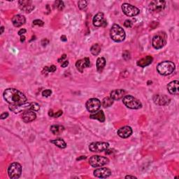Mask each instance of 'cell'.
I'll return each instance as SVG.
<instances>
[{
	"label": "cell",
	"mask_w": 179,
	"mask_h": 179,
	"mask_svg": "<svg viewBox=\"0 0 179 179\" xmlns=\"http://www.w3.org/2000/svg\"><path fill=\"white\" fill-rule=\"evenodd\" d=\"M3 97L6 102L10 104L11 105L23 104L28 100L25 95L15 88H8L4 90Z\"/></svg>",
	"instance_id": "cell-1"
},
{
	"label": "cell",
	"mask_w": 179,
	"mask_h": 179,
	"mask_svg": "<svg viewBox=\"0 0 179 179\" xmlns=\"http://www.w3.org/2000/svg\"><path fill=\"white\" fill-rule=\"evenodd\" d=\"M9 109L11 111L15 113L20 112H25L27 111H38L40 109L39 104L36 102H28L23 103L16 105H10Z\"/></svg>",
	"instance_id": "cell-2"
},
{
	"label": "cell",
	"mask_w": 179,
	"mask_h": 179,
	"mask_svg": "<svg viewBox=\"0 0 179 179\" xmlns=\"http://www.w3.org/2000/svg\"><path fill=\"white\" fill-rule=\"evenodd\" d=\"M110 37L115 42H122L125 38V32L121 26L114 24L110 30Z\"/></svg>",
	"instance_id": "cell-3"
},
{
	"label": "cell",
	"mask_w": 179,
	"mask_h": 179,
	"mask_svg": "<svg viewBox=\"0 0 179 179\" xmlns=\"http://www.w3.org/2000/svg\"><path fill=\"white\" fill-rule=\"evenodd\" d=\"M176 66L174 62L171 61H164L160 63L157 67V71L160 75L167 76L173 73Z\"/></svg>",
	"instance_id": "cell-4"
},
{
	"label": "cell",
	"mask_w": 179,
	"mask_h": 179,
	"mask_svg": "<svg viewBox=\"0 0 179 179\" xmlns=\"http://www.w3.org/2000/svg\"><path fill=\"white\" fill-rule=\"evenodd\" d=\"M123 104L130 109H139L142 107V104L139 99L132 95H126L123 97Z\"/></svg>",
	"instance_id": "cell-5"
},
{
	"label": "cell",
	"mask_w": 179,
	"mask_h": 179,
	"mask_svg": "<svg viewBox=\"0 0 179 179\" xmlns=\"http://www.w3.org/2000/svg\"><path fill=\"white\" fill-rule=\"evenodd\" d=\"M22 174V166L18 162H13L8 168V175L11 179L20 178Z\"/></svg>",
	"instance_id": "cell-6"
},
{
	"label": "cell",
	"mask_w": 179,
	"mask_h": 179,
	"mask_svg": "<svg viewBox=\"0 0 179 179\" xmlns=\"http://www.w3.org/2000/svg\"><path fill=\"white\" fill-rule=\"evenodd\" d=\"M167 43V35L164 32L158 33L155 35L152 41V44L154 48L160 49L164 46Z\"/></svg>",
	"instance_id": "cell-7"
},
{
	"label": "cell",
	"mask_w": 179,
	"mask_h": 179,
	"mask_svg": "<svg viewBox=\"0 0 179 179\" xmlns=\"http://www.w3.org/2000/svg\"><path fill=\"white\" fill-rule=\"evenodd\" d=\"M109 162L107 157L99 155H93L90 158L89 164L93 167H100Z\"/></svg>",
	"instance_id": "cell-8"
},
{
	"label": "cell",
	"mask_w": 179,
	"mask_h": 179,
	"mask_svg": "<svg viewBox=\"0 0 179 179\" xmlns=\"http://www.w3.org/2000/svg\"><path fill=\"white\" fill-rule=\"evenodd\" d=\"M122 10H123L124 14L129 17L136 16V15H137L140 13L139 8L132 5V4L128 3L123 4V5H122Z\"/></svg>",
	"instance_id": "cell-9"
},
{
	"label": "cell",
	"mask_w": 179,
	"mask_h": 179,
	"mask_svg": "<svg viewBox=\"0 0 179 179\" xmlns=\"http://www.w3.org/2000/svg\"><path fill=\"white\" fill-rule=\"evenodd\" d=\"M86 108L90 113H95L98 111L101 107V102L98 99L91 98L88 99L86 102Z\"/></svg>",
	"instance_id": "cell-10"
},
{
	"label": "cell",
	"mask_w": 179,
	"mask_h": 179,
	"mask_svg": "<svg viewBox=\"0 0 179 179\" xmlns=\"http://www.w3.org/2000/svg\"><path fill=\"white\" fill-rule=\"evenodd\" d=\"M166 6V2L162 1V0H155V1H152L149 4V9L152 12H161L165 8Z\"/></svg>",
	"instance_id": "cell-11"
},
{
	"label": "cell",
	"mask_w": 179,
	"mask_h": 179,
	"mask_svg": "<svg viewBox=\"0 0 179 179\" xmlns=\"http://www.w3.org/2000/svg\"><path fill=\"white\" fill-rule=\"evenodd\" d=\"M108 146L109 144L106 142H94L90 145L89 149L90 151L94 153H100L107 150Z\"/></svg>",
	"instance_id": "cell-12"
},
{
	"label": "cell",
	"mask_w": 179,
	"mask_h": 179,
	"mask_svg": "<svg viewBox=\"0 0 179 179\" xmlns=\"http://www.w3.org/2000/svg\"><path fill=\"white\" fill-rule=\"evenodd\" d=\"M154 103L157 105L159 106H165L169 104L170 99L169 97H168L166 95H162V94H155L153 97Z\"/></svg>",
	"instance_id": "cell-13"
},
{
	"label": "cell",
	"mask_w": 179,
	"mask_h": 179,
	"mask_svg": "<svg viewBox=\"0 0 179 179\" xmlns=\"http://www.w3.org/2000/svg\"><path fill=\"white\" fill-rule=\"evenodd\" d=\"M92 22L95 27H105L107 25L106 20L104 19V13L101 12L97 13L92 20Z\"/></svg>",
	"instance_id": "cell-14"
},
{
	"label": "cell",
	"mask_w": 179,
	"mask_h": 179,
	"mask_svg": "<svg viewBox=\"0 0 179 179\" xmlns=\"http://www.w3.org/2000/svg\"><path fill=\"white\" fill-rule=\"evenodd\" d=\"M111 174V171L106 167L97 169L94 171V176L97 178H106L109 177Z\"/></svg>",
	"instance_id": "cell-15"
},
{
	"label": "cell",
	"mask_w": 179,
	"mask_h": 179,
	"mask_svg": "<svg viewBox=\"0 0 179 179\" xmlns=\"http://www.w3.org/2000/svg\"><path fill=\"white\" fill-rule=\"evenodd\" d=\"M90 60L89 58H85L81 60H79L76 63V69L78 71H80L81 73H83V69L85 68H88L90 67Z\"/></svg>",
	"instance_id": "cell-16"
},
{
	"label": "cell",
	"mask_w": 179,
	"mask_h": 179,
	"mask_svg": "<svg viewBox=\"0 0 179 179\" xmlns=\"http://www.w3.org/2000/svg\"><path fill=\"white\" fill-rule=\"evenodd\" d=\"M20 8L27 13H30L35 9V6L31 1H19L18 2Z\"/></svg>",
	"instance_id": "cell-17"
},
{
	"label": "cell",
	"mask_w": 179,
	"mask_h": 179,
	"mask_svg": "<svg viewBox=\"0 0 179 179\" xmlns=\"http://www.w3.org/2000/svg\"><path fill=\"white\" fill-rule=\"evenodd\" d=\"M21 118L25 123H30L35 121L37 118V115L34 112V111H27L22 113Z\"/></svg>",
	"instance_id": "cell-18"
},
{
	"label": "cell",
	"mask_w": 179,
	"mask_h": 179,
	"mask_svg": "<svg viewBox=\"0 0 179 179\" xmlns=\"http://www.w3.org/2000/svg\"><path fill=\"white\" fill-rule=\"evenodd\" d=\"M132 134V129L129 126H124L123 128H120L118 131V134L120 137L123 138V139H126L130 137Z\"/></svg>",
	"instance_id": "cell-19"
},
{
	"label": "cell",
	"mask_w": 179,
	"mask_h": 179,
	"mask_svg": "<svg viewBox=\"0 0 179 179\" xmlns=\"http://www.w3.org/2000/svg\"><path fill=\"white\" fill-rule=\"evenodd\" d=\"M167 90L171 94H178L179 93V82L174 81L169 83L167 85Z\"/></svg>",
	"instance_id": "cell-20"
},
{
	"label": "cell",
	"mask_w": 179,
	"mask_h": 179,
	"mask_svg": "<svg viewBox=\"0 0 179 179\" xmlns=\"http://www.w3.org/2000/svg\"><path fill=\"white\" fill-rule=\"evenodd\" d=\"M25 18L24 15H15L12 18L13 25L16 28H20V27L23 25L25 23Z\"/></svg>",
	"instance_id": "cell-21"
},
{
	"label": "cell",
	"mask_w": 179,
	"mask_h": 179,
	"mask_svg": "<svg viewBox=\"0 0 179 179\" xmlns=\"http://www.w3.org/2000/svg\"><path fill=\"white\" fill-rule=\"evenodd\" d=\"M125 91L123 89L114 90L111 92L110 97L113 100H120L122 98H123L125 95Z\"/></svg>",
	"instance_id": "cell-22"
},
{
	"label": "cell",
	"mask_w": 179,
	"mask_h": 179,
	"mask_svg": "<svg viewBox=\"0 0 179 179\" xmlns=\"http://www.w3.org/2000/svg\"><path fill=\"white\" fill-rule=\"evenodd\" d=\"M153 57L148 55V56L145 57V58H144L141 59V60H139L137 62V64L139 67H146L147 66H148V65H150L151 63L153 62Z\"/></svg>",
	"instance_id": "cell-23"
},
{
	"label": "cell",
	"mask_w": 179,
	"mask_h": 179,
	"mask_svg": "<svg viewBox=\"0 0 179 179\" xmlns=\"http://www.w3.org/2000/svg\"><path fill=\"white\" fill-rule=\"evenodd\" d=\"M90 118L91 119H94L97 120V121H100L102 123V122L105 121V115H104V113L103 111H99L95 112L93 114L90 115Z\"/></svg>",
	"instance_id": "cell-24"
},
{
	"label": "cell",
	"mask_w": 179,
	"mask_h": 179,
	"mask_svg": "<svg viewBox=\"0 0 179 179\" xmlns=\"http://www.w3.org/2000/svg\"><path fill=\"white\" fill-rule=\"evenodd\" d=\"M106 65V60L104 58H99L97 60V69L98 72H101Z\"/></svg>",
	"instance_id": "cell-25"
},
{
	"label": "cell",
	"mask_w": 179,
	"mask_h": 179,
	"mask_svg": "<svg viewBox=\"0 0 179 179\" xmlns=\"http://www.w3.org/2000/svg\"><path fill=\"white\" fill-rule=\"evenodd\" d=\"M65 128L62 125H52L51 127V132L55 135H59L63 132Z\"/></svg>",
	"instance_id": "cell-26"
},
{
	"label": "cell",
	"mask_w": 179,
	"mask_h": 179,
	"mask_svg": "<svg viewBox=\"0 0 179 179\" xmlns=\"http://www.w3.org/2000/svg\"><path fill=\"white\" fill-rule=\"evenodd\" d=\"M51 143L55 145L56 146H58V148H65L67 147L66 142H65L62 139H57L52 140V141H51Z\"/></svg>",
	"instance_id": "cell-27"
},
{
	"label": "cell",
	"mask_w": 179,
	"mask_h": 179,
	"mask_svg": "<svg viewBox=\"0 0 179 179\" xmlns=\"http://www.w3.org/2000/svg\"><path fill=\"white\" fill-rule=\"evenodd\" d=\"M101 48L100 45L99 44H95L91 47V48H90V52H91L92 55L96 56L99 55V53L101 52Z\"/></svg>",
	"instance_id": "cell-28"
},
{
	"label": "cell",
	"mask_w": 179,
	"mask_h": 179,
	"mask_svg": "<svg viewBox=\"0 0 179 179\" xmlns=\"http://www.w3.org/2000/svg\"><path fill=\"white\" fill-rule=\"evenodd\" d=\"M113 104V99H112L111 97H105L102 100V106L104 108H108L110 107L111 106H112Z\"/></svg>",
	"instance_id": "cell-29"
},
{
	"label": "cell",
	"mask_w": 179,
	"mask_h": 179,
	"mask_svg": "<svg viewBox=\"0 0 179 179\" xmlns=\"http://www.w3.org/2000/svg\"><path fill=\"white\" fill-rule=\"evenodd\" d=\"M88 4V2L85 1V0H81V1H78V7L81 10H85L86 8H87Z\"/></svg>",
	"instance_id": "cell-30"
},
{
	"label": "cell",
	"mask_w": 179,
	"mask_h": 179,
	"mask_svg": "<svg viewBox=\"0 0 179 179\" xmlns=\"http://www.w3.org/2000/svg\"><path fill=\"white\" fill-rule=\"evenodd\" d=\"M55 7L60 11L63 10V8H65V4L62 1H56L55 2Z\"/></svg>",
	"instance_id": "cell-31"
},
{
	"label": "cell",
	"mask_w": 179,
	"mask_h": 179,
	"mask_svg": "<svg viewBox=\"0 0 179 179\" xmlns=\"http://www.w3.org/2000/svg\"><path fill=\"white\" fill-rule=\"evenodd\" d=\"M56 69L57 68L55 65H52L51 67H46L44 68V70L46 71V72H55Z\"/></svg>",
	"instance_id": "cell-32"
},
{
	"label": "cell",
	"mask_w": 179,
	"mask_h": 179,
	"mask_svg": "<svg viewBox=\"0 0 179 179\" xmlns=\"http://www.w3.org/2000/svg\"><path fill=\"white\" fill-rule=\"evenodd\" d=\"M33 25H34L42 27V26H44V21H42V20H35L33 21Z\"/></svg>",
	"instance_id": "cell-33"
},
{
	"label": "cell",
	"mask_w": 179,
	"mask_h": 179,
	"mask_svg": "<svg viewBox=\"0 0 179 179\" xmlns=\"http://www.w3.org/2000/svg\"><path fill=\"white\" fill-rule=\"evenodd\" d=\"M51 94H52L51 90H49V89L45 90H44V91L42 92V95L44 97H48L51 96Z\"/></svg>",
	"instance_id": "cell-34"
},
{
	"label": "cell",
	"mask_w": 179,
	"mask_h": 179,
	"mask_svg": "<svg viewBox=\"0 0 179 179\" xmlns=\"http://www.w3.org/2000/svg\"><path fill=\"white\" fill-rule=\"evenodd\" d=\"M124 25L126 27V28H131L132 25V22L130 20H126L124 22Z\"/></svg>",
	"instance_id": "cell-35"
},
{
	"label": "cell",
	"mask_w": 179,
	"mask_h": 179,
	"mask_svg": "<svg viewBox=\"0 0 179 179\" xmlns=\"http://www.w3.org/2000/svg\"><path fill=\"white\" fill-rule=\"evenodd\" d=\"M130 53H129L128 51H124L123 54V58L125 59V60H128V59L130 58Z\"/></svg>",
	"instance_id": "cell-36"
},
{
	"label": "cell",
	"mask_w": 179,
	"mask_h": 179,
	"mask_svg": "<svg viewBox=\"0 0 179 179\" xmlns=\"http://www.w3.org/2000/svg\"><path fill=\"white\" fill-rule=\"evenodd\" d=\"M62 113H63L62 111L60 110V111H58V112H56V113H54V116H53V117H55V118H58V117L61 116V115H62Z\"/></svg>",
	"instance_id": "cell-37"
},
{
	"label": "cell",
	"mask_w": 179,
	"mask_h": 179,
	"mask_svg": "<svg viewBox=\"0 0 179 179\" xmlns=\"http://www.w3.org/2000/svg\"><path fill=\"white\" fill-rule=\"evenodd\" d=\"M8 116V113L5 112V113H3L1 115H0V118H1L2 120H4V119L6 118H7Z\"/></svg>",
	"instance_id": "cell-38"
},
{
	"label": "cell",
	"mask_w": 179,
	"mask_h": 179,
	"mask_svg": "<svg viewBox=\"0 0 179 179\" xmlns=\"http://www.w3.org/2000/svg\"><path fill=\"white\" fill-rule=\"evenodd\" d=\"M26 29H20V30L18 31V35H20V37H21V36H22L24 35V34H25L26 33Z\"/></svg>",
	"instance_id": "cell-39"
},
{
	"label": "cell",
	"mask_w": 179,
	"mask_h": 179,
	"mask_svg": "<svg viewBox=\"0 0 179 179\" xmlns=\"http://www.w3.org/2000/svg\"><path fill=\"white\" fill-rule=\"evenodd\" d=\"M49 43V41L47 39V38H44V39H43L42 40V41H41V44L43 45V46H46V45L48 44Z\"/></svg>",
	"instance_id": "cell-40"
},
{
	"label": "cell",
	"mask_w": 179,
	"mask_h": 179,
	"mask_svg": "<svg viewBox=\"0 0 179 179\" xmlns=\"http://www.w3.org/2000/svg\"><path fill=\"white\" fill-rule=\"evenodd\" d=\"M66 58H67V55H66V54H64V55H62V57H61L60 58H59V59H58V62H62V61L64 60Z\"/></svg>",
	"instance_id": "cell-41"
},
{
	"label": "cell",
	"mask_w": 179,
	"mask_h": 179,
	"mask_svg": "<svg viewBox=\"0 0 179 179\" xmlns=\"http://www.w3.org/2000/svg\"><path fill=\"white\" fill-rule=\"evenodd\" d=\"M68 65H69V62H68V60H66L62 63L61 66H62V67H63V68H65L68 66Z\"/></svg>",
	"instance_id": "cell-42"
},
{
	"label": "cell",
	"mask_w": 179,
	"mask_h": 179,
	"mask_svg": "<svg viewBox=\"0 0 179 179\" xmlns=\"http://www.w3.org/2000/svg\"><path fill=\"white\" fill-rule=\"evenodd\" d=\"M60 38H61V40L62 41H67V37H66V36H65V35L61 36Z\"/></svg>",
	"instance_id": "cell-43"
},
{
	"label": "cell",
	"mask_w": 179,
	"mask_h": 179,
	"mask_svg": "<svg viewBox=\"0 0 179 179\" xmlns=\"http://www.w3.org/2000/svg\"><path fill=\"white\" fill-rule=\"evenodd\" d=\"M48 115L50 117H53L54 116V113H53V110L52 109H51L49 111V112H48Z\"/></svg>",
	"instance_id": "cell-44"
},
{
	"label": "cell",
	"mask_w": 179,
	"mask_h": 179,
	"mask_svg": "<svg viewBox=\"0 0 179 179\" xmlns=\"http://www.w3.org/2000/svg\"><path fill=\"white\" fill-rule=\"evenodd\" d=\"M25 41V36H21V37H20V41L21 42H24Z\"/></svg>",
	"instance_id": "cell-45"
},
{
	"label": "cell",
	"mask_w": 179,
	"mask_h": 179,
	"mask_svg": "<svg viewBox=\"0 0 179 179\" xmlns=\"http://www.w3.org/2000/svg\"><path fill=\"white\" fill-rule=\"evenodd\" d=\"M125 178H137V177L134 176H126Z\"/></svg>",
	"instance_id": "cell-46"
},
{
	"label": "cell",
	"mask_w": 179,
	"mask_h": 179,
	"mask_svg": "<svg viewBox=\"0 0 179 179\" xmlns=\"http://www.w3.org/2000/svg\"><path fill=\"white\" fill-rule=\"evenodd\" d=\"M82 159H86V156H81V157H79L77 159V160H81Z\"/></svg>",
	"instance_id": "cell-47"
},
{
	"label": "cell",
	"mask_w": 179,
	"mask_h": 179,
	"mask_svg": "<svg viewBox=\"0 0 179 179\" xmlns=\"http://www.w3.org/2000/svg\"><path fill=\"white\" fill-rule=\"evenodd\" d=\"M4 30V28L3 26H2L1 27V35H2V34H3Z\"/></svg>",
	"instance_id": "cell-48"
}]
</instances>
